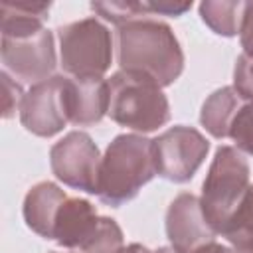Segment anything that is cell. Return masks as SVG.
Here are the masks:
<instances>
[{
    "label": "cell",
    "instance_id": "cell-1",
    "mask_svg": "<svg viewBox=\"0 0 253 253\" xmlns=\"http://www.w3.org/2000/svg\"><path fill=\"white\" fill-rule=\"evenodd\" d=\"M121 71L150 77L160 87L172 85L184 71V51L172 28L154 18H138L117 28Z\"/></svg>",
    "mask_w": 253,
    "mask_h": 253
},
{
    "label": "cell",
    "instance_id": "cell-2",
    "mask_svg": "<svg viewBox=\"0 0 253 253\" xmlns=\"http://www.w3.org/2000/svg\"><path fill=\"white\" fill-rule=\"evenodd\" d=\"M154 176L152 140L134 132L117 134L101 160L97 198L111 208H119L130 202Z\"/></svg>",
    "mask_w": 253,
    "mask_h": 253
},
{
    "label": "cell",
    "instance_id": "cell-3",
    "mask_svg": "<svg viewBox=\"0 0 253 253\" xmlns=\"http://www.w3.org/2000/svg\"><path fill=\"white\" fill-rule=\"evenodd\" d=\"M107 115L121 126L136 132H152L170 121V105L162 87L146 75L117 71L107 79Z\"/></svg>",
    "mask_w": 253,
    "mask_h": 253
},
{
    "label": "cell",
    "instance_id": "cell-4",
    "mask_svg": "<svg viewBox=\"0 0 253 253\" xmlns=\"http://www.w3.org/2000/svg\"><path fill=\"white\" fill-rule=\"evenodd\" d=\"M249 162L235 146H219L202 186V210L215 233H221L249 188Z\"/></svg>",
    "mask_w": 253,
    "mask_h": 253
},
{
    "label": "cell",
    "instance_id": "cell-5",
    "mask_svg": "<svg viewBox=\"0 0 253 253\" xmlns=\"http://www.w3.org/2000/svg\"><path fill=\"white\" fill-rule=\"evenodd\" d=\"M57 38L59 59L65 73L103 79L113 61V36L101 20L91 16L61 26Z\"/></svg>",
    "mask_w": 253,
    "mask_h": 253
},
{
    "label": "cell",
    "instance_id": "cell-6",
    "mask_svg": "<svg viewBox=\"0 0 253 253\" xmlns=\"http://www.w3.org/2000/svg\"><path fill=\"white\" fill-rule=\"evenodd\" d=\"M210 150L208 138L192 126H170L152 140L156 174L182 184L194 178Z\"/></svg>",
    "mask_w": 253,
    "mask_h": 253
},
{
    "label": "cell",
    "instance_id": "cell-7",
    "mask_svg": "<svg viewBox=\"0 0 253 253\" xmlns=\"http://www.w3.org/2000/svg\"><path fill=\"white\" fill-rule=\"evenodd\" d=\"M101 152L93 138L83 130H71L49 150V166L59 182L73 190L97 196Z\"/></svg>",
    "mask_w": 253,
    "mask_h": 253
},
{
    "label": "cell",
    "instance_id": "cell-8",
    "mask_svg": "<svg viewBox=\"0 0 253 253\" xmlns=\"http://www.w3.org/2000/svg\"><path fill=\"white\" fill-rule=\"evenodd\" d=\"M0 55L6 73L34 85L49 79L57 65L53 34L45 28L30 34H2Z\"/></svg>",
    "mask_w": 253,
    "mask_h": 253
},
{
    "label": "cell",
    "instance_id": "cell-9",
    "mask_svg": "<svg viewBox=\"0 0 253 253\" xmlns=\"http://www.w3.org/2000/svg\"><path fill=\"white\" fill-rule=\"evenodd\" d=\"M65 77L51 75L28 89L20 107V121L36 136L49 138L69 123L65 111Z\"/></svg>",
    "mask_w": 253,
    "mask_h": 253
},
{
    "label": "cell",
    "instance_id": "cell-10",
    "mask_svg": "<svg viewBox=\"0 0 253 253\" xmlns=\"http://www.w3.org/2000/svg\"><path fill=\"white\" fill-rule=\"evenodd\" d=\"M215 229L204 215L202 202L190 192L178 194L166 211V237L176 253H192L215 241Z\"/></svg>",
    "mask_w": 253,
    "mask_h": 253
},
{
    "label": "cell",
    "instance_id": "cell-11",
    "mask_svg": "<svg viewBox=\"0 0 253 253\" xmlns=\"http://www.w3.org/2000/svg\"><path fill=\"white\" fill-rule=\"evenodd\" d=\"M65 111L69 123L91 126L101 123L109 109V87L105 79L95 77H65Z\"/></svg>",
    "mask_w": 253,
    "mask_h": 253
},
{
    "label": "cell",
    "instance_id": "cell-12",
    "mask_svg": "<svg viewBox=\"0 0 253 253\" xmlns=\"http://www.w3.org/2000/svg\"><path fill=\"white\" fill-rule=\"evenodd\" d=\"M101 215L95 206L83 198H67L53 223V241L71 251H81L99 229Z\"/></svg>",
    "mask_w": 253,
    "mask_h": 253
},
{
    "label": "cell",
    "instance_id": "cell-13",
    "mask_svg": "<svg viewBox=\"0 0 253 253\" xmlns=\"http://www.w3.org/2000/svg\"><path fill=\"white\" fill-rule=\"evenodd\" d=\"M69 196L53 182H38L24 198L22 213L26 225L43 239H53V223L61 204Z\"/></svg>",
    "mask_w": 253,
    "mask_h": 253
},
{
    "label": "cell",
    "instance_id": "cell-14",
    "mask_svg": "<svg viewBox=\"0 0 253 253\" xmlns=\"http://www.w3.org/2000/svg\"><path fill=\"white\" fill-rule=\"evenodd\" d=\"M245 101L233 87H221L213 91L202 105L200 123L213 138H227L231 123Z\"/></svg>",
    "mask_w": 253,
    "mask_h": 253
},
{
    "label": "cell",
    "instance_id": "cell-15",
    "mask_svg": "<svg viewBox=\"0 0 253 253\" xmlns=\"http://www.w3.org/2000/svg\"><path fill=\"white\" fill-rule=\"evenodd\" d=\"M51 4L49 2H10L4 0L0 4V20H2V34H30L43 28L47 20Z\"/></svg>",
    "mask_w": 253,
    "mask_h": 253
},
{
    "label": "cell",
    "instance_id": "cell-16",
    "mask_svg": "<svg viewBox=\"0 0 253 253\" xmlns=\"http://www.w3.org/2000/svg\"><path fill=\"white\" fill-rule=\"evenodd\" d=\"M245 6H247V2H241V0H235V2L206 0L200 4V16H202L204 24L217 36L233 38L241 30Z\"/></svg>",
    "mask_w": 253,
    "mask_h": 253
},
{
    "label": "cell",
    "instance_id": "cell-17",
    "mask_svg": "<svg viewBox=\"0 0 253 253\" xmlns=\"http://www.w3.org/2000/svg\"><path fill=\"white\" fill-rule=\"evenodd\" d=\"M229 245L239 253H253V186L247 188L239 208L221 231Z\"/></svg>",
    "mask_w": 253,
    "mask_h": 253
},
{
    "label": "cell",
    "instance_id": "cell-18",
    "mask_svg": "<svg viewBox=\"0 0 253 253\" xmlns=\"http://www.w3.org/2000/svg\"><path fill=\"white\" fill-rule=\"evenodd\" d=\"M91 10L117 28L138 18H148V14H152L148 2H91Z\"/></svg>",
    "mask_w": 253,
    "mask_h": 253
},
{
    "label": "cell",
    "instance_id": "cell-19",
    "mask_svg": "<svg viewBox=\"0 0 253 253\" xmlns=\"http://www.w3.org/2000/svg\"><path fill=\"white\" fill-rule=\"evenodd\" d=\"M123 247V229L119 227V223L111 217L101 215L99 229L79 253H117Z\"/></svg>",
    "mask_w": 253,
    "mask_h": 253
},
{
    "label": "cell",
    "instance_id": "cell-20",
    "mask_svg": "<svg viewBox=\"0 0 253 253\" xmlns=\"http://www.w3.org/2000/svg\"><path fill=\"white\" fill-rule=\"evenodd\" d=\"M229 138L239 152L253 156V103H243L231 123Z\"/></svg>",
    "mask_w": 253,
    "mask_h": 253
},
{
    "label": "cell",
    "instance_id": "cell-21",
    "mask_svg": "<svg viewBox=\"0 0 253 253\" xmlns=\"http://www.w3.org/2000/svg\"><path fill=\"white\" fill-rule=\"evenodd\" d=\"M233 89L245 103H253V57L241 53L233 69Z\"/></svg>",
    "mask_w": 253,
    "mask_h": 253
},
{
    "label": "cell",
    "instance_id": "cell-22",
    "mask_svg": "<svg viewBox=\"0 0 253 253\" xmlns=\"http://www.w3.org/2000/svg\"><path fill=\"white\" fill-rule=\"evenodd\" d=\"M0 79H2V89H4V97H2V117H4V119H10V117H14L16 111H20L26 93H24L22 87L10 77V73L2 71V73H0Z\"/></svg>",
    "mask_w": 253,
    "mask_h": 253
},
{
    "label": "cell",
    "instance_id": "cell-23",
    "mask_svg": "<svg viewBox=\"0 0 253 253\" xmlns=\"http://www.w3.org/2000/svg\"><path fill=\"white\" fill-rule=\"evenodd\" d=\"M239 40H241L243 53L253 57V2H247V6H245L243 24L239 30Z\"/></svg>",
    "mask_w": 253,
    "mask_h": 253
},
{
    "label": "cell",
    "instance_id": "cell-24",
    "mask_svg": "<svg viewBox=\"0 0 253 253\" xmlns=\"http://www.w3.org/2000/svg\"><path fill=\"white\" fill-rule=\"evenodd\" d=\"M192 253H239V251H235L233 247H225V245H221V243L211 241V243H206V245L198 247V249L192 251Z\"/></svg>",
    "mask_w": 253,
    "mask_h": 253
},
{
    "label": "cell",
    "instance_id": "cell-25",
    "mask_svg": "<svg viewBox=\"0 0 253 253\" xmlns=\"http://www.w3.org/2000/svg\"><path fill=\"white\" fill-rule=\"evenodd\" d=\"M117 253H152L150 249H146L144 245H140V243H130V245H126V247H123V249H119Z\"/></svg>",
    "mask_w": 253,
    "mask_h": 253
},
{
    "label": "cell",
    "instance_id": "cell-26",
    "mask_svg": "<svg viewBox=\"0 0 253 253\" xmlns=\"http://www.w3.org/2000/svg\"><path fill=\"white\" fill-rule=\"evenodd\" d=\"M152 253H176L172 247H158L156 251H152Z\"/></svg>",
    "mask_w": 253,
    "mask_h": 253
},
{
    "label": "cell",
    "instance_id": "cell-27",
    "mask_svg": "<svg viewBox=\"0 0 253 253\" xmlns=\"http://www.w3.org/2000/svg\"><path fill=\"white\" fill-rule=\"evenodd\" d=\"M53 253H55V251H53Z\"/></svg>",
    "mask_w": 253,
    "mask_h": 253
}]
</instances>
